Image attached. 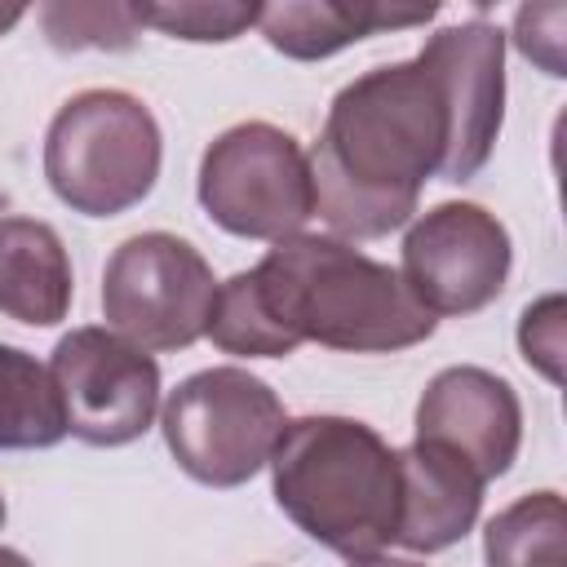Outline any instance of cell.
<instances>
[{
    "label": "cell",
    "instance_id": "9",
    "mask_svg": "<svg viewBox=\"0 0 567 567\" xmlns=\"http://www.w3.org/2000/svg\"><path fill=\"white\" fill-rule=\"evenodd\" d=\"M514 266L509 230L496 213L470 199H447L412 217L403 235V284L421 310L474 315L505 292Z\"/></svg>",
    "mask_w": 567,
    "mask_h": 567
},
{
    "label": "cell",
    "instance_id": "5",
    "mask_svg": "<svg viewBox=\"0 0 567 567\" xmlns=\"http://www.w3.org/2000/svg\"><path fill=\"white\" fill-rule=\"evenodd\" d=\"M284 425L279 394L230 363L186 377L159 408V430L177 470L204 487H239L266 470Z\"/></svg>",
    "mask_w": 567,
    "mask_h": 567
},
{
    "label": "cell",
    "instance_id": "13",
    "mask_svg": "<svg viewBox=\"0 0 567 567\" xmlns=\"http://www.w3.org/2000/svg\"><path fill=\"white\" fill-rule=\"evenodd\" d=\"M439 4H377V0H279L261 4L257 31L292 62H323L377 31L425 27Z\"/></svg>",
    "mask_w": 567,
    "mask_h": 567
},
{
    "label": "cell",
    "instance_id": "1",
    "mask_svg": "<svg viewBox=\"0 0 567 567\" xmlns=\"http://www.w3.org/2000/svg\"><path fill=\"white\" fill-rule=\"evenodd\" d=\"M403 275L350 239L292 235L217 292V346L239 359H284L306 341L346 354H394L434 337Z\"/></svg>",
    "mask_w": 567,
    "mask_h": 567
},
{
    "label": "cell",
    "instance_id": "3",
    "mask_svg": "<svg viewBox=\"0 0 567 567\" xmlns=\"http://www.w3.org/2000/svg\"><path fill=\"white\" fill-rule=\"evenodd\" d=\"M275 505L323 549L359 563L394 545L399 452L354 416H297L270 452Z\"/></svg>",
    "mask_w": 567,
    "mask_h": 567
},
{
    "label": "cell",
    "instance_id": "2",
    "mask_svg": "<svg viewBox=\"0 0 567 567\" xmlns=\"http://www.w3.org/2000/svg\"><path fill=\"white\" fill-rule=\"evenodd\" d=\"M452 115L439 75L416 53L350 80L310 155L315 213L337 239H381L416 217L421 186L443 177Z\"/></svg>",
    "mask_w": 567,
    "mask_h": 567
},
{
    "label": "cell",
    "instance_id": "14",
    "mask_svg": "<svg viewBox=\"0 0 567 567\" xmlns=\"http://www.w3.org/2000/svg\"><path fill=\"white\" fill-rule=\"evenodd\" d=\"M75 297L62 235L35 217H0V315L27 328H53Z\"/></svg>",
    "mask_w": 567,
    "mask_h": 567
},
{
    "label": "cell",
    "instance_id": "19",
    "mask_svg": "<svg viewBox=\"0 0 567 567\" xmlns=\"http://www.w3.org/2000/svg\"><path fill=\"white\" fill-rule=\"evenodd\" d=\"M563 297L549 292L540 301H532L518 319V350L523 359L554 385H563Z\"/></svg>",
    "mask_w": 567,
    "mask_h": 567
},
{
    "label": "cell",
    "instance_id": "6",
    "mask_svg": "<svg viewBox=\"0 0 567 567\" xmlns=\"http://www.w3.org/2000/svg\"><path fill=\"white\" fill-rule=\"evenodd\" d=\"M204 213L239 239H292L315 217V182L306 146L266 120L217 133L199 159Z\"/></svg>",
    "mask_w": 567,
    "mask_h": 567
},
{
    "label": "cell",
    "instance_id": "17",
    "mask_svg": "<svg viewBox=\"0 0 567 567\" xmlns=\"http://www.w3.org/2000/svg\"><path fill=\"white\" fill-rule=\"evenodd\" d=\"M44 40L58 53H80V49H106V53H124L137 44L142 22L133 13V4L124 0H49L35 9Z\"/></svg>",
    "mask_w": 567,
    "mask_h": 567
},
{
    "label": "cell",
    "instance_id": "21",
    "mask_svg": "<svg viewBox=\"0 0 567 567\" xmlns=\"http://www.w3.org/2000/svg\"><path fill=\"white\" fill-rule=\"evenodd\" d=\"M350 567H425V563H416V558H390V554H372V558H359V563H350Z\"/></svg>",
    "mask_w": 567,
    "mask_h": 567
},
{
    "label": "cell",
    "instance_id": "24",
    "mask_svg": "<svg viewBox=\"0 0 567 567\" xmlns=\"http://www.w3.org/2000/svg\"><path fill=\"white\" fill-rule=\"evenodd\" d=\"M0 527H4V496H0Z\"/></svg>",
    "mask_w": 567,
    "mask_h": 567
},
{
    "label": "cell",
    "instance_id": "23",
    "mask_svg": "<svg viewBox=\"0 0 567 567\" xmlns=\"http://www.w3.org/2000/svg\"><path fill=\"white\" fill-rule=\"evenodd\" d=\"M0 567H35L27 554H18V549H9V545H0Z\"/></svg>",
    "mask_w": 567,
    "mask_h": 567
},
{
    "label": "cell",
    "instance_id": "12",
    "mask_svg": "<svg viewBox=\"0 0 567 567\" xmlns=\"http://www.w3.org/2000/svg\"><path fill=\"white\" fill-rule=\"evenodd\" d=\"M399 452V523L394 545L412 554H439L465 540L483 509L478 470L443 443L412 439Z\"/></svg>",
    "mask_w": 567,
    "mask_h": 567
},
{
    "label": "cell",
    "instance_id": "22",
    "mask_svg": "<svg viewBox=\"0 0 567 567\" xmlns=\"http://www.w3.org/2000/svg\"><path fill=\"white\" fill-rule=\"evenodd\" d=\"M22 18H27V4H0V35L13 31Z\"/></svg>",
    "mask_w": 567,
    "mask_h": 567
},
{
    "label": "cell",
    "instance_id": "18",
    "mask_svg": "<svg viewBox=\"0 0 567 567\" xmlns=\"http://www.w3.org/2000/svg\"><path fill=\"white\" fill-rule=\"evenodd\" d=\"M142 27H155L173 40L190 44H226L257 27L261 4H235V0H159V4H133Z\"/></svg>",
    "mask_w": 567,
    "mask_h": 567
},
{
    "label": "cell",
    "instance_id": "4",
    "mask_svg": "<svg viewBox=\"0 0 567 567\" xmlns=\"http://www.w3.org/2000/svg\"><path fill=\"white\" fill-rule=\"evenodd\" d=\"M164 164L151 106L124 89H84L58 106L44 133L49 190L84 217H120L142 204Z\"/></svg>",
    "mask_w": 567,
    "mask_h": 567
},
{
    "label": "cell",
    "instance_id": "10",
    "mask_svg": "<svg viewBox=\"0 0 567 567\" xmlns=\"http://www.w3.org/2000/svg\"><path fill=\"white\" fill-rule=\"evenodd\" d=\"M421 58L439 75L452 115L443 182H470L492 159L505 120V31L496 22L470 18L434 31Z\"/></svg>",
    "mask_w": 567,
    "mask_h": 567
},
{
    "label": "cell",
    "instance_id": "20",
    "mask_svg": "<svg viewBox=\"0 0 567 567\" xmlns=\"http://www.w3.org/2000/svg\"><path fill=\"white\" fill-rule=\"evenodd\" d=\"M563 4H523L514 13V44L527 62H536L545 75H567L563 66Z\"/></svg>",
    "mask_w": 567,
    "mask_h": 567
},
{
    "label": "cell",
    "instance_id": "16",
    "mask_svg": "<svg viewBox=\"0 0 567 567\" xmlns=\"http://www.w3.org/2000/svg\"><path fill=\"white\" fill-rule=\"evenodd\" d=\"M487 567H567V505L558 492H527L483 527Z\"/></svg>",
    "mask_w": 567,
    "mask_h": 567
},
{
    "label": "cell",
    "instance_id": "8",
    "mask_svg": "<svg viewBox=\"0 0 567 567\" xmlns=\"http://www.w3.org/2000/svg\"><path fill=\"white\" fill-rule=\"evenodd\" d=\"M66 434L89 447L137 443L159 416V363L111 328H71L49 359Z\"/></svg>",
    "mask_w": 567,
    "mask_h": 567
},
{
    "label": "cell",
    "instance_id": "11",
    "mask_svg": "<svg viewBox=\"0 0 567 567\" xmlns=\"http://www.w3.org/2000/svg\"><path fill=\"white\" fill-rule=\"evenodd\" d=\"M416 439L452 447L487 483L501 478L523 447V403L505 377L456 363L430 377V385L421 390Z\"/></svg>",
    "mask_w": 567,
    "mask_h": 567
},
{
    "label": "cell",
    "instance_id": "15",
    "mask_svg": "<svg viewBox=\"0 0 567 567\" xmlns=\"http://www.w3.org/2000/svg\"><path fill=\"white\" fill-rule=\"evenodd\" d=\"M62 439L66 416L49 368L18 346H0V452H40Z\"/></svg>",
    "mask_w": 567,
    "mask_h": 567
},
{
    "label": "cell",
    "instance_id": "7",
    "mask_svg": "<svg viewBox=\"0 0 567 567\" xmlns=\"http://www.w3.org/2000/svg\"><path fill=\"white\" fill-rule=\"evenodd\" d=\"M217 279L190 239L142 230L124 239L102 270V319L124 341L151 350H186L208 332Z\"/></svg>",
    "mask_w": 567,
    "mask_h": 567
}]
</instances>
